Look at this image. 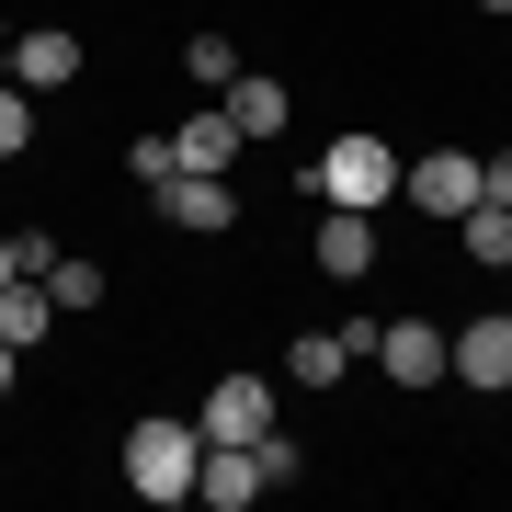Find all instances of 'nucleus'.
I'll use <instances>...</instances> for the list:
<instances>
[{"label": "nucleus", "mask_w": 512, "mask_h": 512, "mask_svg": "<svg viewBox=\"0 0 512 512\" xmlns=\"http://www.w3.org/2000/svg\"><path fill=\"white\" fill-rule=\"evenodd\" d=\"M194 467H205V433H194V421H137V433H126V490L137 501H194Z\"/></svg>", "instance_id": "obj_1"}, {"label": "nucleus", "mask_w": 512, "mask_h": 512, "mask_svg": "<svg viewBox=\"0 0 512 512\" xmlns=\"http://www.w3.org/2000/svg\"><path fill=\"white\" fill-rule=\"evenodd\" d=\"M308 183H319L330 205H387V194H399V148L353 126V137H330V148H319V171H308Z\"/></svg>", "instance_id": "obj_2"}, {"label": "nucleus", "mask_w": 512, "mask_h": 512, "mask_svg": "<svg viewBox=\"0 0 512 512\" xmlns=\"http://www.w3.org/2000/svg\"><path fill=\"white\" fill-rule=\"evenodd\" d=\"M194 433L205 444H262V433H274V387H262V376H217L205 410H194Z\"/></svg>", "instance_id": "obj_3"}, {"label": "nucleus", "mask_w": 512, "mask_h": 512, "mask_svg": "<svg viewBox=\"0 0 512 512\" xmlns=\"http://www.w3.org/2000/svg\"><path fill=\"white\" fill-rule=\"evenodd\" d=\"M444 376H456V387H512V308L467 319L456 342H444Z\"/></svg>", "instance_id": "obj_4"}, {"label": "nucleus", "mask_w": 512, "mask_h": 512, "mask_svg": "<svg viewBox=\"0 0 512 512\" xmlns=\"http://www.w3.org/2000/svg\"><path fill=\"white\" fill-rule=\"evenodd\" d=\"M399 194L421 205V217H467V205H478V160H467V148H433V160L399 171Z\"/></svg>", "instance_id": "obj_5"}, {"label": "nucleus", "mask_w": 512, "mask_h": 512, "mask_svg": "<svg viewBox=\"0 0 512 512\" xmlns=\"http://www.w3.org/2000/svg\"><path fill=\"white\" fill-rule=\"evenodd\" d=\"M274 478H262V444H205V467H194V501L205 512H251Z\"/></svg>", "instance_id": "obj_6"}, {"label": "nucleus", "mask_w": 512, "mask_h": 512, "mask_svg": "<svg viewBox=\"0 0 512 512\" xmlns=\"http://www.w3.org/2000/svg\"><path fill=\"white\" fill-rule=\"evenodd\" d=\"M376 376L387 387H444V330L433 319H387L376 330Z\"/></svg>", "instance_id": "obj_7"}, {"label": "nucleus", "mask_w": 512, "mask_h": 512, "mask_svg": "<svg viewBox=\"0 0 512 512\" xmlns=\"http://www.w3.org/2000/svg\"><path fill=\"white\" fill-rule=\"evenodd\" d=\"M160 217L194 228V239H217V228H239V194H228V171H171V183H160Z\"/></svg>", "instance_id": "obj_8"}, {"label": "nucleus", "mask_w": 512, "mask_h": 512, "mask_svg": "<svg viewBox=\"0 0 512 512\" xmlns=\"http://www.w3.org/2000/svg\"><path fill=\"white\" fill-rule=\"evenodd\" d=\"M319 274L330 285H365L376 274V217H365V205H330V217H319Z\"/></svg>", "instance_id": "obj_9"}, {"label": "nucleus", "mask_w": 512, "mask_h": 512, "mask_svg": "<svg viewBox=\"0 0 512 512\" xmlns=\"http://www.w3.org/2000/svg\"><path fill=\"white\" fill-rule=\"evenodd\" d=\"M12 80H23V92H69V80H80V35H69V23L12 35Z\"/></svg>", "instance_id": "obj_10"}, {"label": "nucleus", "mask_w": 512, "mask_h": 512, "mask_svg": "<svg viewBox=\"0 0 512 512\" xmlns=\"http://www.w3.org/2000/svg\"><path fill=\"white\" fill-rule=\"evenodd\" d=\"M217 103H228V126L251 137V148H274V137H285V114H296V103H285V80H262V69H239Z\"/></svg>", "instance_id": "obj_11"}, {"label": "nucleus", "mask_w": 512, "mask_h": 512, "mask_svg": "<svg viewBox=\"0 0 512 512\" xmlns=\"http://www.w3.org/2000/svg\"><path fill=\"white\" fill-rule=\"evenodd\" d=\"M46 330H57V296H46L35 274H0V342H12V353H35Z\"/></svg>", "instance_id": "obj_12"}, {"label": "nucleus", "mask_w": 512, "mask_h": 512, "mask_svg": "<svg viewBox=\"0 0 512 512\" xmlns=\"http://www.w3.org/2000/svg\"><path fill=\"white\" fill-rule=\"evenodd\" d=\"M365 353H353V330H296V353H285V376L296 387H330V376H353Z\"/></svg>", "instance_id": "obj_13"}, {"label": "nucleus", "mask_w": 512, "mask_h": 512, "mask_svg": "<svg viewBox=\"0 0 512 512\" xmlns=\"http://www.w3.org/2000/svg\"><path fill=\"white\" fill-rule=\"evenodd\" d=\"M171 148H183V171H228L251 137H239V126H228V103H217V114H183V137H171Z\"/></svg>", "instance_id": "obj_14"}, {"label": "nucleus", "mask_w": 512, "mask_h": 512, "mask_svg": "<svg viewBox=\"0 0 512 512\" xmlns=\"http://www.w3.org/2000/svg\"><path fill=\"white\" fill-rule=\"evenodd\" d=\"M456 228H467V262H512V205H490V194H478Z\"/></svg>", "instance_id": "obj_15"}, {"label": "nucleus", "mask_w": 512, "mask_h": 512, "mask_svg": "<svg viewBox=\"0 0 512 512\" xmlns=\"http://www.w3.org/2000/svg\"><path fill=\"white\" fill-rule=\"evenodd\" d=\"M183 69L205 80V92H228V80H239V46L228 35H183Z\"/></svg>", "instance_id": "obj_16"}, {"label": "nucleus", "mask_w": 512, "mask_h": 512, "mask_svg": "<svg viewBox=\"0 0 512 512\" xmlns=\"http://www.w3.org/2000/svg\"><path fill=\"white\" fill-rule=\"evenodd\" d=\"M23 148H35V92L0 80V160H23Z\"/></svg>", "instance_id": "obj_17"}, {"label": "nucleus", "mask_w": 512, "mask_h": 512, "mask_svg": "<svg viewBox=\"0 0 512 512\" xmlns=\"http://www.w3.org/2000/svg\"><path fill=\"white\" fill-rule=\"evenodd\" d=\"M46 296H57V308H103V262H69V251H57Z\"/></svg>", "instance_id": "obj_18"}, {"label": "nucleus", "mask_w": 512, "mask_h": 512, "mask_svg": "<svg viewBox=\"0 0 512 512\" xmlns=\"http://www.w3.org/2000/svg\"><path fill=\"white\" fill-rule=\"evenodd\" d=\"M126 171H137V183H148V194H160V183H171V171H183V148H171V137H137V148H126Z\"/></svg>", "instance_id": "obj_19"}, {"label": "nucleus", "mask_w": 512, "mask_h": 512, "mask_svg": "<svg viewBox=\"0 0 512 512\" xmlns=\"http://www.w3.org/2000/svg\"><path fill=\"white\" fill-rule=\"evenodd\" d=\"M12 274H35V285L57 274V239H46V228H23V239H12Z\"/></svg>", "instance_id": "obj_20"}, {"label": "nucleus", "mask_w": 512, "mask_h": 512, "mask_svg": "<svg viewBox=\"0 0 512 512\" xmlns=\"http://www.w3.org/2000/svg\"><path fill=\"white\" fill-rule=\"evenodd\" d=\"M478 194H490V205H512V148H490V160H478Z\"/></svg>", "instance_id": "obj_21"}, {"label": "nucleus", "mask_w": 512, "mask_h": 512, "mask_svg": "<svg viewBox=\"0 0 512 512\" xmlns=\"http://www.w3.org/2000/svg\"><path fill=\"white\" fill-rule=\"evenodd\" d=\"M0 387H12V342H0Z\"/></svg>", "instance_id": "obj_22"}, {"label": "nucleus", "mask_w": 512, "mask_h": 512, "mask_svg": "<svg viewBox=\"0 0 512 512\" xmlns=\"http://www.w3.org/2000/svg\"><path fill=\"white\" fill-rule=\"evenodd\" d=\"M0 274H12V239H0Z\"/></svg>", "instance_id": "obj_23"}, {"label": "nucleus", "mask_w": 512, "mask_h": 512, "mask_svg": "<svg viewBox=\"0 0 512 512\" xmlns=\"http://www.w3.org/2000/svg\"><path fill=\"white\" fill-rule=\"evenodd\" d=\"M0 80H12V46H0Z\"/></svg>", "instance_id": "obj_24"}, {"label": "nucleus", "mask_w": 512, "mask_h": 512, "mask_svg": "<svg viewBox=\"0 0 512 512\" xmlns=\"http://www.w3.org/2000/svg\"><path fill=\"white\" fill-rule=\"evenodd\" d=\"M478 12H512V0H478Z\"/></svg>", "instance_id": "obj_25"}]
</instances>
